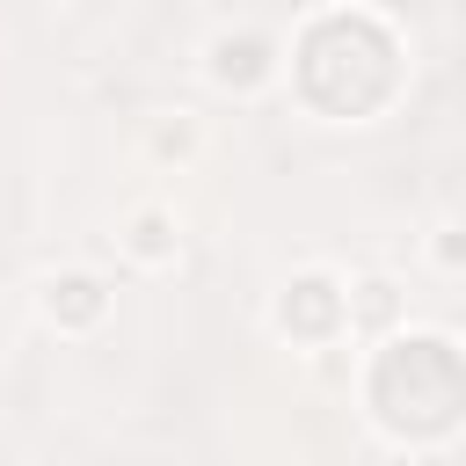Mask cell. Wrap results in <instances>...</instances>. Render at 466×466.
Here are the masks:
<instances>
[{"label":"cell","mask_w":466,"mask_h":466,"mask_svg":"<svg viewBox=\"0 0 466 466\" xmlns=\"http://www.w3.org/2000/svg\"><path fill=\"white\" fill-rule=\"evenodd\" d=\"M44 306H51V313L73 306V320H95V313H102V284H95V277H51V299H44Z\"/></svg>","instance_id":"cell-1"},{"label":"cell","mask_w":466,"mask_h":466,"mask_svg":"<svg viewBox=\"0 0 466 466\" xmlns=\"http://www.w3.org/2000/svg\"><path fill=\"white\" fill-rule=\"evenodd\" d=\"M160 226H167V218H160V211H146V218H138V233H131V248H138V255H167Z\"/></svg>","instance_id":"cell-2"},{"label":"cell","mask_w":466,"mask_h":466,"mask_svg":"<svg viewBox=\"0 0 466 466\" xmlns=\"http://www.w3.org/2000/svg\"><path fill=\"white\" fill-rule=\"evenodd\" d=\"M437 262H466V226H444V240H437Z\"/></svg>","instance_id":"cell-3"}]
</instances>
